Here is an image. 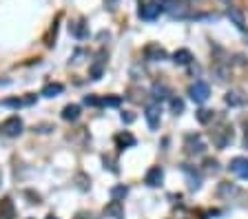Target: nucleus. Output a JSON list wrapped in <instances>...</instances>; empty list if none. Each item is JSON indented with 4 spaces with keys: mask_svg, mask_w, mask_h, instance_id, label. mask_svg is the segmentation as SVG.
I'll list each match as a JSON object with an SVG mask.
<instances>
[{
    "mask_svg": "<svg viewBox=\"0 0 248 219\" xmlns=\"http://www.w3.org/2000/svg\"><path fill=\"white\" fill-rule=\"evenodd\" d=\"M231 142H233V129L228 124L217 126V129L213 131V144H215L217 148H226Z\"/></svg>",
    "mask_w": 248,
    "mask_h": 219,
    "instance_id": "nucleus-1",
    "label": "nucleus"
},
{
    "mask_svg": "<svg viewBox=\"0 0 248 219\" xmlns=\"http://www.w3.org/2000/svg\"><path fill=\"white\" fill-rule=\"evenodd\" d=\"M189 95L190 100L195 102V104H204L206 100H208V95H211V87L206 82H195V84H190V89H189Z\"/></svg>",
    "mask_w": 248,
    "mask_h": 219,
    "instance_id": "nucleus-2",
    "label": "nucleus"
},
{
    "mask_svg": "<svg viewBox=\"0 0 248 219\" xmlns=\"http://www.w3.org/2000/svg\"><path fill=\"white\" fill-rule=\"evenodd\" d=\"M162 14V5L160 2H142L140 5V18L142 20H155Z\"/></svg>",
    "mask_w": 248,
    "mask_h": 219,
    "instance_id": "nucleus-3",
    "label": "nucleus"
},
{
    "mask_svg": "<svg viewBox=\"0 0 248 219\" xmlns=\"http://www.w3.org/2000/svg\"><path fill=\"white\" fill-rule=\"evenodd\" d=\"M2 131H5L9 137H18L22 133V120L18 117V115H11V117H7V120H5Z\"/></svg>",
    "mask_w": 248,
    "mask_h": 219,
    "instance_id": "nucleus-4",
    "label": "nucleus"
},
{
    "mask_svg": "<svg viewBox=\"0 0 248 219\" xmlns=\"http://www.w3.org/2000/svg\"><path fill=\"white\" fill-rule=\"evenodd\" d=\"M231 171L242 179H248V157H235L231 160Z\"/></svg>",
    "mask_w": 248,
    "mask_h": 219,
    "instance_id": "nucleus-5",
    "label": "nucleus"
},
{
    "mask_svg": "<svg viewBox=\"0 0 248 219\" xmlns=\"http://www.w3.org/2000/svg\"><path fill=\"white\" fill-rule=\"evenodd\" d=\"M160 104H148L146 111H144V115H146V122H148V129L155 131L160 126Z\"/></svg>",
    "mask_w": 248,
    "mask_h": 219,
    "instance_id": "nucleus-6",
    "label": "nucleus"
},
{
    "mask_svg": "<svg viewBox=\"0 0 248 219\" xmlns=\"http://www.w3.org/2000/svg\"><path fill=\"white\" fill-rule=\"evenodd\" d=\"M144 182H146L151 188H158L160 184L164 182V171H162L160 166L148 168V173H146V177H144Z\"/></svg>",
    "mask_w": 248,
    "mask_h": 219,
    "instance_id": "nucleus-7",
    "label": "nucleus"
},
{
    "mask_svg": "<svg viewBox=\"0 0 248 219\" xmlns=\"http://www.w3.org/2000/svg\"><path fill=\"white\" fill-rule=\"evenodd\" d=\"M104 217H109V219H122L124 217V206H122V202L113 199L111 204H106L104 206Z\"/></svg>",
    "mask_w": 248,
    "mask_h": 219,
    "instance_id": "nucleus-8",
    "label": "nucleus"
},
{
    "mask_svg": "<svg viewBox=\"0 0 248 219\" xmlns=\"http://www.w3.org/2000/svg\"><path fill=\"white\" fill-rule=\"evenodd\" d=\"M0 219H16V206L9 197L0 199Z\"/></svg>",
    "mask_w": 248,
    "mask_h": 219,
    "instance_id": "nucleus-9",
    "label": "nucleus"
},
{
    "mask_svg": "<svg viewBox=\"0 0 248 219\" xmlns=\"http://www.w3.org/2000/svg\"><path fill=\"white\" fill-rule=\"evenodd\" d=\"M144 56H146V60H151V62H158V60L166 58V51H164L160 44H148V47L144 49Z\"/></svg>",
    "mask_w": 248,
    "mask_h": 219,
    "instance_id": "nucleus-10",
    "label": "nucleus"
},
{
    "mask_svg": "<svg viewBox=\"0 0 248 219\" xmlns=\"http://www.w3.org/2000/svg\"><path fill=\"white\" fill-rule=\"evenodd\" d=\"M224 100H226L228 106H244V104L248 102V98L242 93V91H228Z\"/></svg>",
    "mask_w": 248,
    "mask_h": 219,
    "instance_id": "nucleus-11",
    "label": "nucleus"
},
{
    "mask_svg": "<svg viewBox=\"0 0 248 219\" xmlns=\"http://www.w3.org/2000/svg\"><path fill=\"white\" fill-rule=\"evenodd\" d=\"M186 148H189V153H202L204 144H202V140L197 135H189L186 137Z\"/></svg>",
    "mask_w": 248,
    "mask_h": 219,
    "instance_id": "nucleus-12",
    "label": "nucleus"
},
{
    "mask_svg": "<svg viewBox=\"0 0 248 219\" xmlns=\"http://www.w3.org/2000/svg\"><path fill=\"white\" fill-rule=\"evenodd\" d=\"M78 115H80V106L78 104H67L62 109V120H67V122L78 120Z\"/></svg>",
    "mask_w": 248,
    "mask_h": 219,
    "instance_id": "nucleus-13",
    "label": "nucleus"
},
{
    "mask_svg": "<svg viewBox=\"0 0 248 219\" xmlns=\"http://www.w3.org/2000/svg\"><path fill=\"white\" fill-rule=\"evenodd\" d=\"M64 91V87L60 82H51V84H47L43 89V95L44 98H56V95H60Z\"/></svg>",
    "mask_w": 248,
    "mask_h": 219,
    "instance_id": "nucleus-14",
    "label": "nucleus"
},
{
    "mask_svg": "<svg viewBox=\"0 0 248 219\" xmlns=\"http://www.w3.org/2000/svg\"><path fill=\"white\" fill-rule=\"evenodd\" d=\"M173 60H175L177 64H189L190 60H193V56H190L189 49H180V51L173 53Z\"/></svg>",
    "mask_w": 248,
    "mask_h": 219,
    "instance_id": "nucleus-15",
    "label": "nucleus"
},
{
    "mask_svg": "<svg viewBox=\"0 0 248 219\" xmlns=\"http://www.w3.org/2000/svg\"><path fill=\"white\" fill-rule=\"evenodd\" d=\"M184 173L189 175V186L193 188V190H197V188H200V175H197V173H193L189 166H184Z\"/></svg>",
    "mask_w": 248,
    "mask_h": 219,
    "instance_id": "nucleus-16",
    "label": "nucleus"
},
{
    "mask_svg": "<svg viewBox=\"0 0 248 219\" xmlns=\"http://www.w3.org/2000/svg\"><path fill=\"white\" fill-rule=\"evenodd\" d=\"M213 117H215V113L208 109L197 111V122H200V124H208V122H213Z\"/></svg>",
    "mask_w": 248,
    "mask_h": 219,
    "instance_id": "nucleus-17",
    "label": "nucleus"
},
{
    "mask_svg": "<svg viewBox=\"0 0 248 219\" xmlns=\"http://www.w3.org/2000/svg\"><path fill=\"white\" fill-rule=\"evenodd\" d=\"M116 142L120 146H133V144H135V137H133L131 133H120V135L116 137Z\"/></svg>",
    "mask_w": 248,
    "mask_h": 219,
    "instance_id": "nucleus-18",
    "label": "nucleus"
},
{
    "mask_svg": "<svg viewBox=\"0 0 248 219\" xmlns=\"http://www.w3.org/2000/svg\"><path fill=\"white\" fill-rule=\"evenodd\" d=\"M228 18H231V20L235 22V25H237L239 29H244V27H246V25H244V16H242V11L231 9V11H228Z\"/></svg>",
    "mask_w": 248,
    "mask_h": 219,
    "instance_id": "nucleus-19",
    "label": "nucleus"
},
{
    "mask_svg": "<svg viewBox=\"0 0 248 219\" xmlns=\"http://www.w3.org/2000/svg\"><path fill=\"white\" fill-rule=\"evenodd\" d=\"M127 193H129V188H127V186H113V188H111V197H113V199H117V202L127 197Z\"/></svg>",
    "mask_w": 248,
    "mask_h": 219,
    "instance_id": "nucleus-20",
    "label": "nucleus"
},
{
    "mask_svg": "<svg viewBox=\"0 0 248 219\" xmlns=\"http://www.w3.org/2000/svg\"><path fill=\"white\" fill-rule=\"evenodd\" d=\"M122 104V98H117V95H111V98H102V106H120Z\"/></svg>",
    "mask_w": 248,
    "mask_h": 219,
    "instance_id": "nucleus-21",
    "label": "nucleus"
},
{
    "mask_svg": "<svg viewBox=\"0 0 248 219\" xmlns=\"http://www.w3.org/2000/svg\"><path fill=\"white\" fill-rule=\"evenodd\" d=\"M235 193H237V188L231 186V184H226V182L219 186V195H235Z\"/></svg>",
    "mask_w": 248,
    "mask_h": 219,
    "instance_id": "nucleus-22",
    "label": "nucleus"
},
{
    "mask_svg": "<svg viewBox=\"0 0 248 219\" xmlns=\"http://www.w3.org/2000/svg\"><path fill=\"white\" fill-rule=\"evenodd\" d=\"M171 109H173L175 113H182V111H184V102H182L180 98H173L171 100Z\"/></svg>",
    "mask_w": 248,
    "mask_h": 219,
    "instance_id": "nucleus-23",
    "label": "nucleus"
},
{
    "mask_svg": "<svg viewBox=\"0 0 248 219\" xmlns=\"http://www.w3.org/2000/svg\"><path fill=\"white\" fill-rule=\"evenodd\" d=\"M87 106H102V98H95V95H87L85 98Z\"/></svg>",
    "mask_w": 248,
    "mask_h": 219,
    "instance_id": "nucleus-24",
    "label": "nucleus"
},
{
    "mask_svg": "<svg viewBox=\"0 0 248 219\" xmlns=\"http://www.w3.org/2000/svg\"><path fill=\"white\" fill-rule=\"evenodd\" d=\"M73 33H75L78 38H85V36H87V31H85V27H82V22H78V25L73 27Z\"/></svg>",
    "mask_w": 248,
    "mask_h": 219,
    "instance_id": "nucleus-25",
    "label": "nucleus"
},
{
    "mask_svg": "<svg viewBox=\"0 0 248 219\" xmlns=\"http://www.w3.org/2000/svg\"><path fill=\"white\" fill-rule=\"evenodd\" d=\"M122 122H124V124H131V122H135V115L133 113H122Z\"/></svg>",
    "mask_w": 248,
    "mask_h": 219,
    "instance_id": "nucleus-26",
    "label": "nucleus"
},
{
    "mask_svg": "<svg viewBox=\"0 0 248 219\" xmlns=\"http://www.w3.org/2000/svg\"><path fill=\"white\" fill-rule=\"evenodd\" d=\"M244 144H246V148H248V122H246V137H244Z\"/></svg>",
    "mask_w": 248,
    "mask_h": 219,
    "instance_id": "nucleus-27",
    "label": "nucleus"
},
{
    "mask_svg": "<svg viewBox=\"0 0 248 219\" xmlns=\"http://www.w3.org/2000/svg\"><path fill=\"white\" fill-rule=\"evenodd\" d=\"M47 219H58V217H53V215H49V217Z\"/></svg>",
    "mask_w": 248,
    "mask_h": 219,
    "instance_id": "nucleus-28",
    "label": "nucleus"
},
{
    "mask_svg": "<svg viewBox=\"0 0 248 219\" xmlns=\"http://www.w3.org/2000/svg\"><path fill=\"white\" fill-rule=\"evenodd\" d=\"M0 179H2V175H0Z\"/></svg>",
    "mask_w": 248,
    "mask_h": 219,
    "instance_id": "nucleus-29",
    "label": "nucleus"
}]
</instances>
